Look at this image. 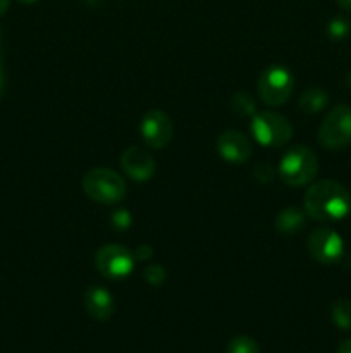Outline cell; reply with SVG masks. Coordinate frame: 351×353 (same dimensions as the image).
Wrapping results in <instances>:
<instances>
[{"label": "cell", "instance_id": "3", "mask_svg": "<svg viewBox=\"0 0 351 353\" xmlns=\"http://www.w3.org/2000/svg\"><path fill=\"white\" fill-rule=\"evenodd\" d=\"M319 172V161L312 148L306 145H295L282 155L279 164V176L288 186H305L313 181Z\"/></svg>", "mask_w": 351, "mask_h": 353}, {"label": "cell", "instance_id": "4", "mask_svg": "<svg viewBox=\"0 0 351 353\" xmlns=\"http://www.w3.org/2000/svg\"><path fill=\"white\" fill-rule=\"evenodd\" d=\"M319 143L327 150H343L351 145V107L336 105L319 128Z\"/></svg>", "mask_w": 351, "mask_h": 353}, {"label": "cell", "instance_id": "28", "mask_svg": "<svg viewBox=\"0 0 351 353\" xmlns=\"http://www.w3.org/2000/svg\"><path fill=\"white\" fill-rule=\"evenodd\" d=\"M0 59H2V31H0Z\"/></svg>", "mask_w": 351, "mask_h": 353}, {"label": "cell", "instance_id": "24", "mask_svg": "<svg viewBox=\"0 0 351 353\" xmlns=\"http://www.w3.org/2000/svg\"><path fill=\"white\" fill-rule=\"evenodd\" d=\"M6 92V72H3L2 68V59H0V97Z\"/></svg>", "mask_w": 351, "mask_h": 353}, {"label": "cell", "instance_id": "21", "mask_svg": "<svg viewBox=\"0 0 351 353\" xmlns=\"http://www.w3.org/2000/svg\"><path fill=\"white\" fill-rule=\"evenodd\" d=\"M253 172L255 178L260 183H270L274 179V168L270 164H267V162H262V164L255 165Z\"/></svg>", "mask_w": 351, "mask_h": 353}, {"label": "cell", "instance_id": "20", "mask_svg": "<svg viewBox=\"0 0 351 353\" xmlns=\"http://www.w3.org/2000/svg\"><path fill=\"white\" fill-rule=\"evenodd\" d=\"M110 224H112L114 230H117V231L127 230V228L131 226L129 212H127V210H124V209L116 210V212L112 214V217H110Z\"/></svg>", "mask_w": 351, "mask_h": 353}, {"label": "cell", "instance_id": "25", "mask_svg": "<svg viewBox=\"0 0 351 353\" xmlns=\"http://www.w3.org/2000/svg\"><path fill=\"white\" fill-rule=\"evenodd\" d=\"M9 6H10V0H0V17L7 12Z\"/></svg>", "mask_w": 351, "mask_h": 353}, {"label": "cell", "instance_id": "22", "mask_svg": "<svg viewBox=\"0 0 351 353\" xmlns=\"http://www.w3.org/2000/svg\"><path fill=\"white\" fill-rule=\"evenodd\" d=\"M134 257H136L138 261H148V259L153 257V250H151L148 245H140V247L136 248V252H134Z\"/></svg>", "mask_w": 351, "mask_h": 353}, {"label": "cell", "instance_id": "6", "mask_svg": "<svg viewBox=\"0 0 351 353\" xmlns=\"http://www.w3.org/2000/svg\"><path fill=\"white\" fill-rule=\"evenodd\" d=\"M251 133L255 140L267 148H277L292 137V126L284 116L274 110H262L251 117Z\"/></svg>", "mask_w": 351, "mask_h": 353}, {"label": "cell", "instance_id": "8", "mask_svg": "<svg viewBox=\"0 0 351 353\" xmlns=\"http://www.w3.org/2000/svg\"><path fill=\"white\" fill-rule=\"evenodd\" d=\"M310 257L319 264H336L341 261L344 254L343 238L332 230L327 228H319L313 233H310L308 241H306Z\"/></svg>", "mask_w": 351, "mask_h": 353}, {"label": "cell", "instance_id": "10", "mask_svg": "<svg viewBox=\"0 0 351 353\" xmlns=\"http://www.w3.org/2000/svg\"><path fill=\"white\" fill-rule=\"evenodd\" d=\"M217 152L229 164H244L250 161L253 148L248 137H244L241 131L227 130L217 138Z\"/></svg>", "mask_w": 351, "mask_h": 353}, {"label": "cell", "instance_id": "5", "mask_svg": "<svg viewBox=\"0 0 351 353\" xmlns=\"http://www.w3.org/2000/svg\"><path fill=\"white\" fill-rule=\"evenodd\" d=\"M258 97L268 107H279L286 103L295 90V78L284 65H268L260 74L257 83Z\"/></svg>", "mask_w": 351, "mask_h": 353}, {"label": "cell", "instance_id": "7", "mask_svg": "<svg viewBox=\"0 0 351 353\" xmlns=\"http://www.w3.org/2000/svg\"><path fill=\"white\" fill-rule=\"evenodd\" d=\"M95 268L103 278L123 279L133 272L134 255L123 245H103L95 255Z\"/></svg>", "mask_w": 351, "mask_h": 353}, {"label": "cell", "instance_id": "16", "mask_svg": "<svg viewBox=\"0 0 351 353\" xmlns=\"http://www.w3.org/2000/svg\"><path fill=\"white\" fill-rule=\"evenodd\" d=\"M231 110L240 117H253L255 114H257L253 97L248 92L234 93L233 99H231Z\"/></svg>", "mask_w": 351, "mask_h": 353}, {"label": "cell", "instance_id": "17", "mask_svg": "<svg viewBox=\"0 0 351 353\" xmlns=\"http://www.w3.org/2000/svg\"><path fill=\"white\" fill-rule=\"evenodd\" d=\"M226 353H260V347L253 338L241 334L229 341Z\"/></svg>", "mask_w": 351, "mask_h": 353}, {"label": "cell", "instance_id": "19", "mask_svg": "<svg viewBox=\"0 0 351 353\" xmlns=\"http://www.w3.org/2000/svg\"><path fill=\"white\" fill-rule=\"evenodd\" d=\"M143 278L145 281L148 283V285L155 286V288H158V286H162L165 283V279H167V272H165V269L162 268V265H148L147 269L143 271Z\"/></svg>", "mask_w": 351, "mask_h": 353}, {"label": "cell", "instance_id": "13", "mask_svg": "<svg viewBox=\"0 0 351 353\" xmlns=\"http://www.w3.org/2000/svg\"><path fill=\"white\" fill-rule=\"evenodd\" d=\"M305 226L306 212L298 207H286L277 214L274 221L275 231L281 234H288V236L299 233L301 230H305Z\"/></svg>", "mask_w": 351, "mask_h": 353}, {"label": "cell", "instance_id": "26", "mask_svg": "<svg viewBox=\"0 0 351 353\" xmlns=\"http://www.w3.org/2000/svg\"><path fill=\"white\" fill-rule=\"evenodd\" d=\"M339 3V7H343L344 10H350L351 12V0H336Z\"/></svg>", "mask_w": 351, "mask_h": 353}, {"label": "cell", "instance_id": "1", "mask_svg": "<svg viewBox=\"0 0 351 353\" xmlns=\"http://www.w3.org/2000/svg\"><path fill=\"white\" fill-rule=\"evenodd\" d=\"M303 205L306 216L312 219L339 221L350 214L351 195L341 183L320 179L306 190Z\"/></svg>", "mask_w": 351, "mask_h": 353}, {"label": "cell", "instance_id": "27", "mask_svg": "<svg viewBox=\"0 0 351 353\" xmlns=\"http://www.w3.org/2000/svg\"><path fill=\"white\" fill-rule=\"evenodd\" d=\"M17 2H21V3H26V6H31V3H36L38 0H17Z\"/></svg>", "mask_w": 351, "mask_h": 353}, {"label": "cell", "instance_id": "23", "mask_svg": "<svg viewBox=\"0 0 351 353\" xmlns=\"http://www.w3.org/2000/svg\"><path fill=\"white\" fill-rule=\"evenodd\" d=\"M337 353H351V338L341 341L339 347H337Z\"/></svg>", "mask_w": 351, "mask_h": 353}, {"label": "cell", "instance_id": "14", "mask_svg": "<svg viewBox=\"0 0 351 353\" xmlns=\"http://www.w3.org/2000/svg\"><path fill=\"white\" fill-rule=\"evenodd\" d=\"M327 103H329V95H327L326 90L317 88V86L305 90L298 99L299 110H303L305 114L320 112V110L326 109Z\"/></svg>", "mask_w": 351, "mask_h": 353}, {"label": "cell", "instance_id": "18", "mask_svg": "<svg viewBox=\"0 0 351 353\" xmlns=\"http://www.w3.org/2000/svg\"><path fill=\"white\" fill-rule=\"evenodd\" d=\"M351 31V23L343 16L334 17L332 21L327 26V34H329L332 40H344V38L350 34Z\"/></svg>", "mask_w": 351, "mask_h": 353}, {"label": "cell", "instance_id": "12", "mask_svg": "<svg viewBox=\"0 0 351 353\" xmlns=\"http://www.w3.org/2000/svg\"><path fill=\"white\" fill-rule=\"evenodd\" d=\"M85 309L95 321H109L116 310V300L109 290L95 285L89 286L85 293Z\"/></svg>", "mask_w": 351, "mask_h": 353}, {"label": "cell", "instance_id": "9", "mask_svg": "<svg viewBox=\"0 0 351 353\" xmlns=\"http://www.w3.org/2000/svg\"><path fill=\"white\" fill-rule=\"evenodd\" d=\"M140 131L148 147L160 150V148H165L171 143L172 134H174V124H172L171 117L167 114L153 109L148 110L143 116Z\"/></svg>", "mask_w": 351, "mask_h": 353}, {"label": "cell", "instance_id": "11", "mask_svg": "<svg viewBox=\"0 0 351 353\" xmlns=\"http://www.w3.org/2000/svg\"><path fill=\"white\" fill-rule=\"evenodd\" d=\"M120 165L134 181H148L155 174V161L143 147H127L120 155Z\"/></svg>", "mask_w": 351, "mask_h": 353}, {"label": "cell", "instance_id": "2", "mask_svg": "<svg viewBox=\"0 0 351 353\" xmlns=\"http://www.w3.org/2000/svg\"><path fill=\"white\" fill-rule=\"evenodd\" d=\"M81 185L89 200L103 205L123 202L127 195V185L123 176L107 168H96L86 172Z\"/></svg>", "mask_w": 351, "mask_h": 353}, {"label": "cell", "instance_id": "15", "mask_svg": "<svg viewBox=\"0 0 351 353\" xmlns=\"http://www.w3.org/2000/svg\"><path fill=\"white\" fill-rule=\"evenodd\" d=\"M330 319L339 330L351 331V302L346 299H339L330 305Z\"/></svg>", "mask_w": 351, "mask_h": 353}]
</instances>
